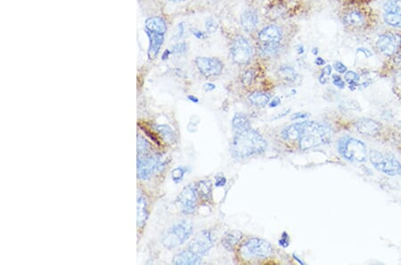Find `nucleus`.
<instances>
[{
    "label": "nucleus",
    "instance_id": "f257e3e1",
    "mask_svg": "<svg viewBox=\"0 0 401 265\" xmlns=\"http://www.w3.org/2000/svg\"><path fill=\"white\" fill-rule=\"evenodd\" d=\"M267 142L256 130L237 132L232 143V153L238 158H248L260 155L266 150Z\"/></svg>",
    "mask_w": 401,
    "mask_h": 265
},
{
    "label": "nucleus",
    "instance_id": "f03ea898",
    "mask_svg": "<svg viewBox=\"0 0 401 265\" xmlns=\"http://www.w3.org/2000/svg\"><path fill=\"white\" fill-rule=\"evenodd\" d=\"M332 135V130L325 124L318 122H303L300 137V148L307 150L327 143Z\"/></svg>",
    "mask_w": 401,
    "mask_h": 265
},
{
    "label": "nucleus",
    "instance_id": "7ed1b4c3",
    "mask_svg": "<svg viewBox=\"0 0 401 265\" xmlns=\"http://www.w3.org/2000/svg\"><path fill=\"white\" fill-rule=\"evenodd\" d=\"M193 234V225L186 220H182L168 229L162 234V245L168 249H175L183 245Z\"/></svg>",
    "mask_w": 401,
    "mask_h": 265
},
{
    "label": "nucleus",
    "instance_id": "20e7f679",
    "mask_svg": "<svg viewBox=\"0 0 401 265\" xmlns=\"http://www.w3.org/2000/svg\"><path fill=\"white\" fill-rule=\"evenodd\" d=\"M338 149L342 157L356 163H364L368 160V148L362 141L351 137H344L339 141Z\"/></svg>",
    "mask_w": 401,
    "mask_h": 265
},
{
    "label": "nucleus",
    "instance_id": "39448f33",
    "mask_svg": "<svg viewBox=\"0 0 401 265\" xmlns=\"http://www.w3.org/2000/svg\"><path fill=\"white\" fill-rule=\"evenodd\" d=\"M369 158L373 167L378 170L379 171L390 176L401 174V164L400 161L390 154L373 150L369 154Z\"/></svg>",
    "mask_w": 401,
    "mask_h": 265
},
{
    "label": "nucleus",
    "instance_id": "423d86ee",
    "mask_svg": "<svg viewBox=\"0 0 401 265\" xmlns=\"http://www.w3.org/2000/svg\"><path fill=\"white\" fill-rule=\"evenodd\" d=\"M162 156L158 154L138 156V177L140 180H148L152 175L164 167Z\"/></svg>",
    "mask_w": 401,
    "mask_h": 265
},
{
    "label": "nucleus",
    "instance_id": "0eeeda50",
    "mask_svg": "<svg viewBox=\"0 0 401 265\" xmlns=\"http://www.w3.org/2000/svg\"><path fill=\"white\" fill-rule=\"evenodd\" d=\"M376 48L385 57H394L396 54L401 50V32L390 31L381 34L376 41Z\"/></svg>",
    "mask_w": 401,
    "mask_h": 265
},
{
    "label": "nucleus",
    "instance_id": "6e6552de",
    "mask_svg": "<svg viewBox=\"0 0 401 265\" xmlns=\"http://www.w3.org/2000/svg\"><path fill=\"white\" fill-rule=\"evenodd\" d=\"M231 56L237 64H246L253 57V48L248 40L242 36H238L232 44Z\"/></svg>",
    "mask_w": 401,
    "mask_h": 265
},
{
    "label": "nucleus",
    "instance_id": "1a4fd4ad",
    "mask_svg": "<svg viewBox=\"0 0 401 265\" xmlns=\"http://www.w3.org/2000/svg\"><path fill=\"white\" fill-rule=\"evenodd\" d=\"M342 21L347 27L353 30L368 28L370 23V16L367 9L351 8L345 12Z\"/></svg>",
    "mask_w": 401,
    "mask_h": 265
},
{
    "label": "nucleus",
    "instance_id": "9d476101",
    "mask_svg": "<svg viewBox=\"0 0 401 265\" xmlns=\"http://www.w3.org/2000/svg\"><path fill=\"white\" fill-rule=\"evenodd\" d=\"M213 245L212 233L209 231H201L192 238L188 245V249L201 257L210 252Z\"/></svg>",
    "mask_w": 401,
    "mask_h": 265
},
{
    "label": "nucleus",
    "instance_id": "9b49d317",
    "mask_svg": "<svg viewBox=\"0 0 401 265\" xmlns=\"http://www.w3.org/2000/svg\"><path fill=\"white\" fill-rule=\"evenodd\" d=\"M177 203L185 215H193L197 206V193L195 186L189 184L185 187L183 190L178 195Z\"/></svg>",
    "mask_w": 401,
    "mask_h": 265
},
{
    "label": "nucleus",
    "instance_id": "f8f14e48",
    "mask_svg": "<svg viewBox=\"0 0 401 265\" xmlns=\"http://www.w3.org/2000/svg\"><path fill=\"white\" fill-rule=\"evenodd\" d=\"M195 63L200 74L205 77H215L222 73L223 62L215 57H197Z\"/></svg>",
    "mask_w": 401,
    "mask_h": 265
},
{
    "label": "nucleus",
    "instance_id": "ddd939ff",
    "mask_svg": "<svg viewBox=\"0 0 401 265\" xmlns=\"http://www.w3.org/2000/svg\"><path fill=\"white\" fill-rule=\"evenodd\" d=\"M245 249L249 254L261 258H267L273 254V248L271 244L258 237H251L247 240L245 243Z\"/></svg>",
    "mask_w": 401,
    "mask_h": 265
},
{
    "label": "nucleus",
    "instance_id": "4468645a",
    "mask_svg": "<svg viewBox=\"0 0 401 265\" xmlns=\"http://www.w3.org/2000/svg\"><path fill=\"white\" fill-rule=\"evenodd\" d=\"M282 37L281 30L276 25L267 26L259 33V40L262 44H279Z\"/></svg>",
    "mask_w": 401,
    "mask_h": 265
},
{
    "label": "nucleus",
    "instance_id": "2eb2a0df",
    "mask_svg": "<svg viewBox=\"0 0 401 265\" xmlns=\"http://www.w3.org/2000/svg\"><path fill=\"white\" fill-rule=\"evenodd\" d=\"M356 130L363 135L374 137L380 132V125L373 120L362 118L357 120L355 124Z\"/></svg>",
    "mask_w": 401,
    "mask_h": 265
},
{
    "label": "nucleus",
    "instance_id": "dca6fc26",
    "mask_svg": "<svg viewBox=\"0 0 401 265\" xmlns=\"http://www.w3.org/2000/svg\"><path fill=\"white\" fill-rule=\"evenodd\" d=\"M148 39H149V47H148V57L149 59H154L157 57L159 52L162 48L163 41H164V35L163 33H158V32H151L146 31Z\"/></svg>",
    "mask_w": 401,
    "mask_h": 265
},
{
    "label": "nucleus",
    "instance_id": "f3484780",
    "mask_svg": "<svg viewBox=\"0 0 401 265\" xmlns=\"http://www.w3.org/2000/svg\"><path fill=\"white\" fill-rule=\"evenodd\" d=\"M176 265H200L201 263L200 256L195 254L191 250H184L175 255L172 261Z\"/></svg>",
    "mask_w": 401,
    "mask_h": 265
},
{
    "label": "nucleus",
    "instance_id": "a211bd4d",
    "mask_svg": "<svg viewBox=\"0 0 401 265\" xmlns=\"http://www.w3.org/2000/svg\"><path fill=\"white\" fill-rule=\"evenodd\" d=\"M137 221L138 226L139 228H143L148 218V203L145 196L142 195L141 192H139L138 196V207H137Z\"/></svg>",
    "mask_w": 401,
    "mask_h": 265
},
{
    "label": "nucleus",
    "instance_id": "6ab92c4d",
    "mask_svg": "<svg viewBox=\"0 0 401 265\" xmlns=\"http://www.w3.org/2000/svg\"><path fill=\"white\" fill-rule=\"evenodd\" d=\"M259 22L258 15L255 11L247 9L241 15V24L245 31L251 32L256 28L257 24Z\"/></svg>",
    "mask_w": 401,
    "mask_h": 265
},
{
    "label": "nucleus",
    "instance_id": "aec40b11",
    "mask_svg": "<svg viewBox=\"0 0 401 265\" xmlns=\"http://www.w3.org/2000/svg\"><path fill=\"white\" fill-rule=\"evenodd\" d=\"M145 31H146L163 34L166 33L167 31V24L162 17L153 16L148 18L145 21Z\"/></svg>",
    "mask_w": 401,
    "mask_h": 265
},
{
    "label": "nucleus",
    "instance_id": "412c9836",
    "mask_svg": "<svg viewBox=\"0 0 401 265\" xmlns=\"http://www.w3.org/2000/svg\"><path fill=\"white\" fill-rule=\"evenodd\" d=\"M242 237L243 233L239 231H230L224 235L221 239V244L227 250L233 251L239 244Z\"/></svg>",
    "mask_w": 401,
    "mask_h": 265
},
{
    "label": "nucleus",
    "instance_id": "4be33fe9",
    "mask_svg": "<svg viewBox=\"0 0 401 265\" xmlns=\"http://www.w3.org/2000/svg\"><path fill=\"white\" fill-rule=\"evenodd\" d=\"M302 125H303V122L297 123V124L290 125L288 127H286L282 131V138L285 140H299L300 137H301Z\"/></svg>",
    "mask_w": 401,
    "mask_h": 265
},
{
    "label": "nucleus",
    "instance_id": "5701e85b",
    "mask_svg": "<svg viewBox=\"0 0 401 265\" xmlns=\"http://www.w3.org/2000/svg\"><path fill=\"white\" fill-rule=\"evenodd\" d=\"M197 196L203 201H209L212 199V185L210 181H200L195 186Z\"/></svg>",
    "mask_w": 401,
    "mask_h": 265
},
{
    "label": "nucleus",
    "instance_id": "b1692460",
    "mask_svg": "<svg viewBox=\"0 0 401 265\" xmlns=\"http://www.w3.org/2000/svg\"><path fill=\"white\" fill-rule=\"evenodd\" d=\"M232 126L236 132H242L251 129V124L245 113H235L232 120Z\"/></svg>",
    "mask_w": 401,
    "mask_h": 265
},
{
    "label": "nucleus",
    "instance_id": "393cba45",
    "mask_svg": "<svg viewBox=\"0 0 401 265\" xmlns=\"http://www.w3.org/2000/svg\"><path fill=\"white\" fill-rule=\"evenodd\" d=\"M248 99L251 105L255 106L257 108H264L270 101V96L265 92L256 91L251 93Z\"/></svg>",
    "mask_w": 401,
    "mask_h": 265
},
{
    "label": "nucleus",
    "instance_id": "a878e982",
    "mask_svg": "<svg viewBox=\"0 0 401 265\" xmlns=\"http://www.w3.org/2000/svg\"><path fill=\"white\" fill-rule=\"evenodd\" d=\"M384 20L391 27L401 29V13H385Z\"/></svg>",
    "mask_w": 401,
    "mask_h": 265
},
{
    "label": "nucleus",
    "instance_id": "bb28decb",
    "mask_svg": "<svg viewBox=\"0 0 401 265\" xmlns=\"http://www.w3.org/2000/svg\"><path fill=\"white\" fill-rule=\"evenodd\" d=\"M278 75L280 78L288 80V81H293L297 77L295 70L291 66H286V65L282 66L279 69Z\"/></svg>",
    "mask_w": 401,
    "mask_h": 265
},
{
    "label": "nucleus",
    "instance_id": "cd10ccee",
    "mask_svg": "<svg viewBox=\"0 0 401 265\" xmlns=\"http://www.w3.org/2000/svg\"><path fill=\"white\" fill-rule=\"evenodd\" d=\"M280 50L279 44H262V55L264 57H272L278 55Z\"/></svg>",
    "mask_w": 401,
    "mask_h": 265
},
{
    "label": "nucleus",
    "instance_id": "c85d7f7f",
    "mask_svg": "<svg viewBox=\"0 0 401 265\" xmlns=\"http://www.w3.org/2000/svg\"><path fill=\"white\" fill-rule=\"evenodd\" d=\"M151 152V145L148 141L146 140L141 136L138 137V156H146Z\"/></svg>",
    "mask_w": 401,
    "mask_h": 265
},
{
    "label": "nucleus",
    "instance_id": "c756f323",
    "mask_svg": "<svg viewBox=\"0 0 401 265\" xmlns=\"http://www.w3.org/2000/svg\"><path fill=\"white\" fill-rule=\"evenodd\" d=\"M157 130L164 138V140L168 141V142L172 143L175 141V134H174L173 130L167 125H159L157 127Z\"/></svg>",
    "mask_w": 401,
    "mask_h": 265
},
{
    "label": "nucleus",
    "instance_id": "7c9ffc66",
    "mask_svg": "<svg viewBox=\"0 0 401 265\" xmlns=\"http://www.w3.org/2000/svg\"><path fill=\"white\" fill-rule=\"evenodd\" d=\"M385 13H401V3L398 0H388L384 5Z\"/></svg>",
    "mask_w": 401,
    "mask_h": 265
},
{
    "label": "nucleus",
    "instance_id": "2f4dec72",
    "mask_svg": "<svg viewBox=\"0 0 401 265\" xmlns=\"http://www.w3.org/2000/svg\"><path fill=\"white\" fill-rule=\"evenodd\" d=\"M241 79H242L243 84L246 86V87L251 86L252 84V82L254 81V79H255V73H254V71H252V70L245 71V73L242 75Z\"/></svg>",
    "mask_w": 401,
    "mask_h": 265
},
{
    "label": "nucleus",
    "instance_id": "473e14b6",
    "mask_svg": "<svg viewBox=\"0 0 401 265\" xmlns=\"http://www.w3.org/2000/svg\"><path fill=\"white\" fill-rule=\"evenodd\" d=\"M185 172H186V170L185 169L184 167H177V168L172 170L171 177H172L173 181L176 182V183L180 182L182 181Z\"/></svg>",
    "mask_w": 401,
    "mask_h": 265
},
{
    "label": "nucleus",
    "instance_id": "72a5a7b5",
    "mask_svg": "<svg viewBox=\"0 0 401 265\" xmlns=\"http://www.w3.org/2000/svg\"><path fill=\"white\" fill-rule=\"evenodd\" d=\"M345 79L349 82V84L351 85V86L356 87L357 83L359 82V76L355 72L350 71V72H346Z\"/></svg>",
    "mask_w": 401,
    "mask_h": 265
},
{
    "label": "nucleus",
    "instance_id": "f704fd0d",
    "mask_svg": "<svg viewBox=\"0 0 401 265\" xmlns=\"http://www.w3.org/2000/svg\"><path fill=\"white\" fill-rule=\"evenodd\" d=\"M187 50V46L184 42L178 43L172 47V53L176 55H182Z\"/></svg>",
    "mask_w": 401,
    "mask_h": 265
},
{
    "label": "nucleus",
    "instance_id": "c9c22d12",
    "mask_svg": "<svg viewBox=\"0 0 401 265\" xmlns=\"http://www.w3.org/2000/svg\"><path fill=\"white\" fill-rule=\"evenodd\" d=\"M205 27H206L207 31L210 32V33H213V32H215L217 30V23L214 19H212V18H209L208 20L206 21V23H205Z\"/></svg>",
    "mask_w": 401,
    "mask_h": 265
},
{
    "label": "nucleus",
    "instance_id": "e433bc0d",
    "mask_svg": "<svg viewBox=\"0 0 401 265\" xmlns=\"http://www.w3.org/2000/svg\"><path fill=\"white\" fill-rule=\"evenodd\" d=\"M185 33V24L184 23H178L176 31H175V34L173 35L172 40H178L182 38V36Z\"/></svg>",
    "mask_w": 401,
    "mask_h": 265
},
{
    "label": "nucleus",
    "instance_id": "4c0bfd02",
    "mask_svg": "<svg viewBox=\"0 0 401 265\" xmlns=\"http://www.w3.org/2000/svg\"><path fill=\"white\" fill-rule=\"evenodd\" d=\"M331 71H332V68H331V66H329V65L324 68L323 71H322V74H321L320 77H319V81H320L321 84H324L326 82V80H327L326 76H329L331 74Z\"/></svg>",
    "mask_w": 401,
    "mask_h": 265
},
{
    "label": "nucleus",
    "instance_id": "58836bf2",
    "mask_svg": "<svg viewBox=\"0 0 401 265\" xmlns=\"http://www.w3.org/2000/svg\"><path fill=\"white\" fill-rule=\"evenodd\" d=\"M289 236H288V234H287L286 232H283L282 237H281V238L279 239V245H280L282 248L286 249V248L289 246Z\"/></svg>",
    "mask_w": 401,
    "mask_h": 265
},
{
    "label": "nucleus",
    "instance_id": "ea45409f",
    "mask_svg": "<svg viewBox=\"0 0 401 265\" xmlns=\"http://www.w3.org/2000/svg\"><path fill=\"white\" fill-rule=\"evenodd\" d=\"M333 82H334V84L336 86V87H338L339 89H344V87H345V83H344V81L342 80V79L340 78V76H338V75H334L333 76Z\"/></svg>",
    "mask_w": 401,
    "mask_h": 265
},
{
    "label": "nucleus",
    "instance_id": "a19ab883",
    "mask_svg": "<svg viewBox=\"0 0 401 265\" xmlns=\"http://www.w3.org/2000/svg\"><path fill=\"white\" fill-rule=\"evenodd\" d=\"M191 32L193 33V35L196 37L197 39H199V40H204V39H206V35L204 32H202L200 30H198V29L196 28H192L191 29Z\"/></svg>",
    "mask_w": 401,
    "mask_h": 265
},
{
    "label": "nucleus",
    "instance_id": "79ce46f5",
    "mask_svg": "<svg viewBox=\"0 0 401 265\" xmlns=\"http://www.w3.org/2000/svg\"><path fill=\"white\" fill-rule=\"evenodd\" d=\"M334 69L340 73V74H345L347 72V67L342 63V62H337L334 63Z\"/></svg>",
    "mask_w": 401,
    "mask_h": 265
},
{
    "label": "nucleus",
    "instance_id": "37998d69",
    "mask_svg": "<svg viewBox=\"0 0 401 265\" xmlns=\"http://www.w3.org/2000/svg\"><path fill=\"white\" fill-rule=\"evenodd\" d=\"M227 183V179L223 176H217L216 178V183L215 186L216 187H224Z\"/></svg>",
    "mask_w": 401,
    "mask_h": 265
},
{
    "label": "nucleus",
    "instance_id": "c03bdc74",
    "mask_svg": "<svg viewBox=\"0 0 401 265\" xmlns=\"http://www.w3.org/2000/svg\"><path fill=\"white\" fill-rule=\"evenodd\" d=\"M280 104H281V99L279 97H278V96H276L269 103V107L271 108H278Z\"/></svg>",
    "mask_w": 401,
    "mask_h": 265
},
{
    "label": "nucleus",
    "instance_id": "a18cd8bd",
    "mask_svg": "<svg viewBox=\"0 0 401 265\" xmlns=\"http://www.w3.org/2000/svg\"><path fill=\"white\" fill-rule=\"evenodd\" d=\"M309 114L304 113H296L292 116V120H300V119L308 118Z\"/></svg>",
    "mask_w": 401,
    "mask_h": 265
},
{
    "label": "nucleus",
    "instance_id": "49530a36",
    "mask_svg": "<svg viewBox=\"0 0 401 265\" xmlns=\"http://www.w3.org/2000/svg\"><path fill=\"white\" fill-rule=\"evenodd\" d=\"M394 62H395L396 64L401 65V50L399 51L394 56Z\"/></svg>",
    "mask_w": 401,
    "mask_h": 265
},
{
    "label": "nucleus",
    "instance_id": "de8ad7c7",
    "mask_svg": "<svg viewBox=\"0 0 401 265\" xmlns=\"http://www.w3.org/2000/svg\"><path fill=\"white\" fill-rule=\"evenodd\" d=\"M203 88H204L205 91H212L216 89V86L212 84V83H206V84L203 86Z\"/></svg>",
    "mask_w": 401,
    "mask_h": 265
},
{
    "label": "nucleus",
    "instance_id": "09e8293b",
    "mask_svg": "<svg viewBox=\"0 0 401 265\" xmlns=\"http://www.w3.org/2000/svg\"><path fill=\"white\" fill-rule=\"evenodd\" d=\"M315 62H316V63H317L318 65H324V64L325 63L324 60L322 59L321 57H317V59H316V61H315Z\"/></svg>",
    "mask_w": 401,
    "mask_h": 265
},
{
    "label": "nucleus",
    "instance_id": "8fccbe9b",
    "mask_svg": "<svg viewBox=\"0 0 401 265\" xmlns=\"http://www.w3.org/2000/svg\"><path fill=\"white\" fill-rule=\"evenodd\" d=\"M188 99H189L190 101L194 102V103H198L199 102V99L194 96H188Z\"/></svg>",
    "mask_w": 401,
    "mask_h": 265
},
{
    "label": "nucleus",
    "instance_id": "3c124183",
    "mask_svg": "<svg viewBox=\"0 0 401 265\" xmlns=\"http://www.w3.org/2000/svg\"><path fill=\"white\" fill-rule=\"evenodd\" d=\"M170 54V50H166L164 52V54H163V56H162V59L163 60H165V59H167L168 57H169V55Z\"/></svg>",
    "mask_w": 401,
    "mask_h": 265
},
{
    "label": "nucleus",
    "instance_id": "603ef678",
    "mask_svg": "<svg viewBox=\"0 0 401 265\" xmlns=\"http://www.w3.org/2000/svg\"><path fill=\"white\" fill-rule=\"evenodd\" d=\"M304 52V47H303V46H300L299 47V48H298V53L299 54H302Z\"/></svg>",
    "mask_w": 401,
    "mask_h": 265
},
{
    "label": "nucleus",
    "instance_id": "864d4df0",
    "mask_svg": "<svg viewBox=\"0 0 401 265\" xmlns=\"http://www.w3.org/2000/svg\"><path fill=\"white\" fill-rule=\"evenodd\" d=\"M293 258H294V259L297 260V261H298V262H299L300 264H301V265H305V264H304V262H302L301 260L299 259V258H298V257L296 256L295 254H293Z\"/></svg>",
    "mask_w": 401,
    "mask_h": 265
},
{
    "label": "nucleus",
    "instance_id": "5fc2aeb1",
    "mask_svg": "<svg viewBox=\"0 0 401 265\" xmlns=\"http://www.w3.org/2000/svg\"><path fill=\"white\" fill-rule=\"evenodd\" d=\"M170 2H172V3H179V2H183V1H185V0H169Z\"/></svg>",
    "mask_w": 401,
    "mask_h": 265
}]
</instances>
